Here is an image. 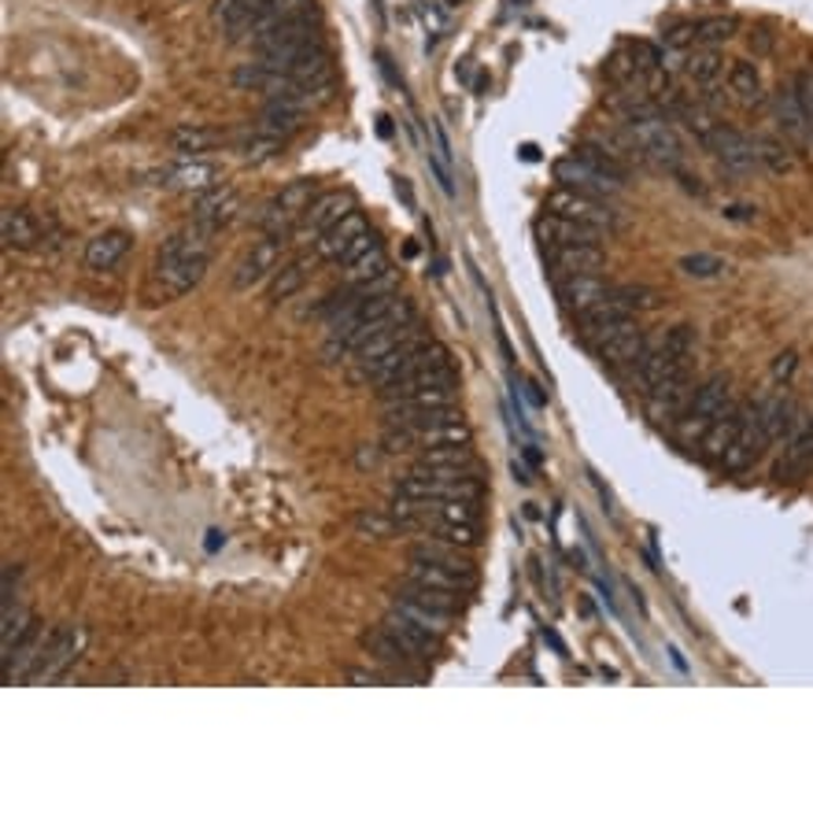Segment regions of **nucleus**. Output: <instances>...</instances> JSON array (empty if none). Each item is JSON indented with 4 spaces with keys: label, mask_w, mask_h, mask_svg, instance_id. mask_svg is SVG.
Returning a JSON list of instances; mask_svg holds the SVG:
<instances>
[{
    "label": "nucleus",
    "mask_w": 813,
    "mask_h": 817,
    "mask_svg": "<svg viewBox=\"0 0 813 817\" xmlns=\"http://www.w3.org/2000/svg\"><path fill=\"white\" fill-rule=\"evenodd\" d=\"M126 252H130V237H126L122 230H104V233H96V237L90 241V248H85V267L111 270Z\"/></svg>",
    "instance_id": "nucleus-31"
},
{
    "label": "nucleus",
    "mask_w": 813,
    "mask_h": 817,
    "mask_svg": "<svg viewBox=\"0 0 813 817\" xmlns=\"http://www.w3.org/2000/svg\"><path fill=\"white\" fill-rule=\"evenodd\" d=\"M385 629H389L406 651H414L419 658H429L433 651H437V644H440V637H433V632H425L422 626H414V621L403 618L400 610H389V618H385Z\"/></svg>",
    "instance_id": "nucleus-32"
},
{
    "label": "nucleus",
    "mask_w": 813,
    "mask_h": 817,
    "mask_svg": "<svg viewBox=\"0 0 813 817\" xmlns=\"http://www.w3.org/2000/svg\"><path fill=\"white\" fill-rule=\"evenodd\" d=\"M773 119H777V130L783 133V141L799 144V149L813 144V133H810L806 112H802V104H799L796 85H780V90L773 93Z\"/></svg>",
    "instance_id": "nucleus-14"
},
{
    "label": "nucleus",
    "mask_w": 813,
    "mask_h": 817,
    "mask_svg": "<svg viewBox=\"0 0 813 817\" xmlns=\"http://www.w3.org/2000/svg\"><path fill=\"white\" fill-rule=\"evenodd\" d=\"M791 85H796L799 104H802V112H806V122H810V133H813V71H810V67H806V71H799Z\"/></svg>",
    "instance_id": "nucleus-53"
},
{
    "label": "nucleus",
    "mask_w": 813,
    "mask_h": 817,
    "mask_svg": "<svg viewBox=\"0 0 813 817\" xmlns=\"http://www.w3.org/2000/svg\"><path fill=\"white\" fill-rule=\"evenodd\" d=\"M688 78L695 85H714L718 82V74H721V56L718 52H695V56H688Z\"/></svg>",
    "instance_id": "nucleus-50"
},
{
    "label": "nucleus",
    "mask_w": 813,
    "mask_h": 817,
    "mask_svg": "<svg viewBox=\"0 0 813 817\" xmlns=\"http://www.w3.org/2000/svg\"><path fill=\"white\" fill-rule=\"evenodd\" d=\"M381 275H389V256H385L381 241H377L370 252H363V256L355 259V262H347V267H344V281H347V285L374 281V278H381Z\"/></svg>",
    "instance_id": "nucleus-39"
},
{
    "label": "nucleus",
    "mask_w": 813,
    "mask_h": 817,
    "mask_svg": "<svg viewBox=\"0 0 813 817\" xmlns=\"http://www.w3.org/2000/svg\"><path fill=\"white\" fill-rule=\"evenodd\" d=\"M392 610H400L403 618H411L414 626H422L425 632H433V637H448V629H451V618H455V615H444V610L422 607V603H414V599H403V596H396Z\"/></svg>",
    "instance_id": "nucleus-36"
},
{
    "label": "nucleus",
    "mask_w": 813,
    "mask_h": 817,
    "mask_svg": "<svg viewBox=\"0 0 813 817\" xmlns=\"http://www.w3.org/2000/svg\"><path fill=\"white\" fill-rule=\"evenodd\" d=\"M470 463H473L470 444H437L419 452V466H467L470 470Z\"/></svg>",
    "instance_id": "nucleus-44"
},
{
    "label": "nucleus",
    "mask_w": 813,
    "mask_h": 817,
    "mask_svg": "<svg viewBox=\"0 0 813 817\" xmlns=\"http://www.w3.org/2000/svg\"><path fill=\"white\" fill-rule=\"evenodd\" d=\"M203 270H208V259H174V262L156 259L149 278V304H170V300L186 296L203 278Z\"/></svg>",
    "instance_id": "nucleus-8"
},
{
    "label": "nucleus",
    "mask_w": 813,
    "mask_h": 817,
    "mask_svg": "<svg viewBox=\"0 0 813 817\" xmlns=\"http://www.w3.org/2000/svg\"><path fill=\"white\" fill-rule=\"evenodd\" d=\"M796 371H799V355L796 352H780L777 359H773V377H777V382H788Z\"/></svg>",
    "instance_id": "nucleus-55"
},
{
    "label": "nucleus",
    "mask_w": 813,
    "mask_h": 817,
    "mask_svg": "<svg viewBox=\"0 0 813 817\" xmlns=\"http://www.w3.org/2000/svg\"><path fill=\"white\" fill-rule=\"evenodd\" d=\"M282 71L293 78L296 85H326V82H333V60H329L322 42L304 48V52H296L293 60L282 67Z\"/></svg>",
    "instance_id": "nucleus-25"
},
{
    "label": "nucleus",
    "mask_w": 813,
    "mask_h": 817,
    "mask_svg": "<svg viewBox=\"0 0 813 817\" xmlns=\"http://www.w3.org/2000/svg\"><path fill=\"white\" fill-rule=\"evenodd\" d=\"M42 237V222L31 208H4L0 215V241L4 248H34Z\"/></svg>",
    "instance_id": "nucleus-29"
},
{
    "label": "nucleus",
    "mask_w": 813,
    "mask_h": 817,
    "mask_svg": "<svg viewBox=\"0 0 813 817\" xmlns=\"http://www.w3.org/2000/svg\"><path fill=\"white\" fill-rule=\"evenodd\" d=\"M403 581L444 588V592H462V596L473 588V573H459V570H448V567H440V562H425V559H411Z\"/></svg>",
    "instance_id": "nucleus-26"
},
{
    "label": "nucleus",
    "mask_w": 813,
    "mask_h": 817,
    "mask_svg": "<svg viewBox=\"0 0 813 817\" xmlns=\"http://www.w3.org/2000/svg\"><path fill=\"white\" fill-rule=\"evenodd\" d=\"M537 237L544 241L547 248H566V245H599L603 233L592 230V226H580V222L558 219L547 211V215L537 222Z\"/></svg>",
    "instance_id": "nucleus-24"
},
{
    "label": "nucleus",
    "mask_w": 813,
    "mask_h": 817,
    "mask_svg": "<svg viewBox=\"0 0 813 817\" xmlns=\"http://www.w3.org/2000/svg\"><path fill=\"white\" fill-rule=\"evenodd\" d=\"M400 596L422 603V607L444 610V615H455V610L462 607V592H444V588H429V585H414V581H403Z\"/></svg>",
    "instance_id": "nucleus-37"
},
{
    "label": "nucleus",
    "mask_w": 813,
    "mask_h": 817,
    "mask_svg": "<svg viewBox=\"0 0 813 817\" xmlns=\"http://www.w3.org/2000/svg\"><path fill=\"white\" fill-rule=\"evenodd\" d=\"M170 141H174V152H181V155H203V152L215 149L219 133L211 130V126L186 122V126H178V130H174Z\"/></svg>",
    "instance_id": "nucleus-41"
},
{
    "label": "nucleus",
    "mask_w": 813,
    "mask_h": 817,
    "mask_svg": "<svg viewBox=\"0 0 813 817\" xmlns=\"http://www.w3.org/2000/svg\"><path fill=\"white\" fill-rule=\"evenodd\" d=\"M574 155H580L585 163H592L596 171L610 174L614 182H625V178H628L625 152H617L614 144H606V141H585V144H577V152H574Z\"/></svg>",
    "instance_id": "nucleus-33"
},
{
    "label": "nucleus",
    "mask_w": 813,
    "mask_h": 817,
    "mask_svg": "<svg viewBox=\"0 0 813 817\" xmlns=\"http://www.w3.org/2000/svg\"><path fill=\"white\" fill-rule=\"evenodd\" d=\"M82 647H85V629L82 626H60V629H52L45 637V647H42V655H37V663L31 666V680H52V677H60L63 669H71L74 663H79V655H82Z\"/></svg>",
    "instance_id": "nucleus-5"
},
{
    "label": "nucleus",
    "mask_w": 813,
    "mask_h": 817,
    "mask_svg": "<svg viewBox=\"0 0 813 817\" xmlns=\"http://www.w3.org/2000/svg\"><path fill=\"white\" fill-rule=\"evenodd\" d=\"M644 348H647V337L640 334V326H625V329H617L614 337H606L603 345L596 348L599 352V359H603L606 366H636V359L644 355Z\"/></svg>",
    "instance_id": "nucleus-28"
},
{
    "label": "nucleus",
    "mask_w": 813,
    "mask_h": 817,
    "mask_svg": "<svg viewBox=\"0 0 813 817\" xmlns=\"http://www.w3.org/2000/svg\"><path fill=\"white\" fill-rule=\"evenodd\" d=\"M628 130V141H633V149L647 155V160L662 163V167H676L681 163V138H676V130L670 126L665 115H655V119H640V122H625Z\"/></svg>",
    "instance_id": "nucleus-4"
},
{
    "label": "nucleus",
    "mask_w": 813,
    "mask_h": 817,
    "mask_svg": "<svg viewBox=\"0 0 813 817\" xmlns=\"http://www.w3.org/2000/svg\"><path fill=\"white\" fill-rule=\"evenodd\" d=\"M610 296H614V285L599 275H574V278L558 281V300H563V307L574 311V315H585L588 307L603 304Z\"/></svg>",
    "instance_id": "nucleus-19"
},
{
    "label": "nucleus",
    "mask_w": 813,
    "mask_h": 817,
    "mask_svg": "<svg viewBox=\"0 0 813 817\" xmlns=\"http://www.w3.org/2000/svg\"><path fill=\"white\" fill-rule=\"evenodd\" d=\"M422 19H425V26H433L437 34H444V26H448V23H444V15L437 12V8H429V4H422Z\"/></svg>",
    "instance_id": "nucleus-58"
},
{
    "label": "nucleus",
    "mask_w": 813,
    "mask_h": 817,
    "mask_svg": "<svg viewBox=\"0 0 813 817\" xmlns=\"http://www.w3.org/2000/svg\"><path fill=\"white\" fill-rule=\"evenodd\" d=\"M45 637L48 632L37 626V621H31L12 644H4V658H0V663H4V685H12L15 677L31 674V666L37 663V655H42V647H45Z\"/></svg>",
    "instance_id": "nucleus-18"
},
{
    "label": "nucleus",
    "mask_w": 813,
    "mask_h": 817,
    "mask_svg": "<svg viewBox=\"0 0 813 817\" xmlns=\"http://www.w3.org/2000/svg\"><path fill=\"white\" fill-rule=\"evenodd\" d=\"M544 211H551V215H558V219L580 222V226H592V230H599V233H610V230L622 226L617 211L610 208L606 200L585 197V192H574V189H563V186H558V189L544 200Z\"/></svg>",
    "instance_id": "nucleus-1"
},
{
    "label": "nucleus",
    "mask_w": 813,
    "mask_h": 817,
    "mask_svg": "<svg viewBox=\"0 0 813 817\" xmlns=\"http://www.w3.org/2000/svg\"><path fill=\"white\" fill-rule=\"evenodd\" d=\"M729 396H732V382L724 374H714V377H706V382L695 388V396H692V404H688V411H684V422H681V436L684 441H703V433H706V425L718 418L724 407H729Z\"/></svg>",
    "instance_id": "nucleus-3"
},
{
    "label": "nucleus",
    "mask_w": 813,
    "mask_h": 817,
    "mask_svg": "<svg viewBox=\"0 0 813 817\" xmlns=\"http://www.w3.org/2000/svg\"><path fill=\"white\" fill-rule=\"evenodd\" d=\"M603 267V248L599 245H566L551 248V270L555 278H574V275H596Z\"/></svg>",
    "instance_id": "nucleus-27"
},
{
    "label": "nucleus",
    "mask_w": 813,
    "mask_h": 817,
    "mask_svg": "<svg viewBox=\"0 0 813 817\" xmlns=\"http://www.w3.org/2000/svg\"><path fill=\"white\" fill-rule=\"evenodd\" d=\"M681 371H688V355L673 352L665 340H658V345H647L644 355L636 359V377H640V388H644L647 396H651L658 385L670 382V377H676Z\"/></svg>",
    "instance_id": "nucleus-13"
},
{
    "label": "nucleus",
    "mask_w": 813,
    "mask_h": 817,
    "mask_svg": "<svg viewBox=\"0 0 813 817\" xmlns=\"http://www.w3.org/2000/svg\"><path fill=\"white\" fill-rule=\"evenodd\" d=\"M318 42H322V26H318V19L311 15V19H299V23H288L282 31L267 34L256 48H259V60H267L270 67L282 71L296 52H304V48H311Z\"/></svg>",
    "instance_id": "nucleus-7"
},
{
    "label": "nucleus",
    "mask_w": 813,
    "mask_h": 817,
    "mask_svg": "<svg viewBox=\"0 0 813 817\" xmlns=\"http://www.w3.org/2000/svg\"><path fill=\"white\" fill-rule=\"evenodd\" d=\"M467 0H444V8H462Z\"/></svg>",
    "instance_id": "nucleus-59"
},
{
    "label": "nucleus",
    "mask_w": 813,
    "mask_h": 817,
    "mask_svg": "<svg viewBox=\"0 0 813 817\" xmlns=\"http://www.w3.org/2000/svg\"><path fill=\"white\" fill-rule=\"evenodd\" d=\"M433 522H481V500L433 503Z\"/></svg>",
    "instance_id": "nucleus-46"
},
{
    "label": "nucleus",
    "mask_w": 813,
    "mask_h": 817,
    "mask_svg": "<svg viewBox=\"0 0 813 817\" xmlns=\"http://www.w3.org/2000/svg\"><path fill=\"white\" fill-rule=\"evenodd\" d=\"M363 647L370 651L374 658H381L385 666H411V663H419V655H414V651H406L385 626L377 629V632H366Z\"/></svg>",
    "instance_id": "nucleus-34"
},
{
    "label": "nucleus",
    "mask_w": 813,
    "mask_h": 817,
    "mask_svg": "<svg viewBox=\"0 0 813 817\" xmlns=\"http://www.w3.org/2000/svg\"><path fill=\"white\" fill-rule=\"evenodd\" d=\"M758 422L773 444V441H791V433L802 425V415L796 400H788V396H769V400L758 404Z\"/></svg>",
    "instance_id": "nucleus-23"
},
{
    "label": "nucleus",
    "mask_w": 813,
    "mask_h": 817,
    "mask_svg": "<svg viewBox=\"0 0 813 817\" xmlns=\"http://www.w3.org/2000/svg\"><path fill=\"white\" fill-rule=\"evenodd\" d=\"M555 182L563 189L585 192V197H599V200H610L622 192V182H614L610 174L596 171L592 163H585L580 155H566V160L555 163Z\"/></svg>",
    "instance_id": "nucleus-10"
},
{
    "label": "nucleus",
    "mask_w": 813,
    "mask_h": 817,
    "mask_svg": "<svg viewBox=\"0 0 813 817\" xmlns=\"http://www.w3.org/2000/svg\"><path fill=\"white\" fill-rule=\"evenodd\" d=\"M282 259H285V237H278V233H263V237H259L234 267V289H237V293L256 289L259 281L278 275Z\"/></svg>",
    "instance_id": "nucleus-6"
},
{
    "label": "nucleus",
    "mask_w": 813,
    "mask_h": 817,
    "mask_svg": "<svg viewBox=\"0 0 813 817\" xmlns=\"http://www.w3.org/2000/svg\"><path fill=\"white\" fill-rule=\"evenodd\" d=\"M766 444H769V436H766V430H762V422H758V404H747V418H743L740 433L732 436L729 452L721 455V470L724 474L751 470V466L758 463V455L766 452Z\"/></svg>",
    "instance_id": "nucleus-11"
},
{
    "label": "nucleus",
    "mask_w": 813,
    "mask_h": 817,
    "mask_svg": "<svg viewBox=\"0 0 813 817\" xmlns=\"http://www.w3.org/2000/svg\"><path fill=\"white\" fill-rule=\"evenodd\" d=\"M237 211H240V192L234 186H215L197 200L192 222H200V226L219 233L222 226H229V222L237 219Z\"/></svg>",
    "instance_id": "nucleus-20"
},
{
    "label": "nucleus",
    "mask_w": 813,
    "mask_h": 817,
    "mask_svg": "<svg viewBox=\"0 0 813 817\" xmlns=\"http://www.w3.org/2000/svg\"><path fill=\"white\" fill-rule=\"evenodd\" d=\"M703 149H706V152H714V155H718V160L724 163V167H732V171H751V167H758V155H754V141H751V138H743L740 130H732V126H724V122L714 126L710 141H706Z\"/></svg>",
    "instance_id": "nucleus-17"
},
{
    "label": "nucleus",
    "mask_w": 813,
    "mask_h": 817,
    "mask_svg": "<svg viewBox=\"0 0 813 817\" xmlns=\"http://www.w3.org/2000/svg\"><path fill=\"white\" fill-rule=\"evenodd\" d=\"M347 211H355V197L347 189H329V192H318L311 208L304 211V219L296 222L293 237L296 241H318L329 226H337Z\"/></svg>",
    "instance_id": "nucleus-9"
},
{
    "label": "nucleus",
    "mask_w": 813,
    "mask_h": 817,
    "mask_svg": "<svg viewBox=\"0 0 813 817\" xmlns=\"http://www.w3.org/2000/svg\"><path fill=\"white\" fill-rule=\"evenodd\" d=\"M315 15V0H270L263 12L256 15V23L248 26V45H259L267 34L282 31L288 23H299V19H311Z\"/></svg>",
    "instance_id": "nucleus-16"
},
{
    "label": "nucleus",
    "mask_w": 813,
    "mask_h": 817,
    "mask_svg": "<svg viewBox=\"0 0 813 817\" xmlns=\"http://www.w3.org/2000/svg\"><path fill=\"white\" fill-rule=\"evenodd\" d=\"M455 544H444V540H433V544H414L411 548V559H425V562H440V567L448 570H459V573H473V567L467 559L459 556V551H451Z\"/></svg>",
    "instance_id": "nucleus-43"
},
{
    "label": "nucleus",
    "mask_w": 813,
    "mask_h": 817,
    "mask_svg": "<svg viewBox=\"0 0 813 817\" xmlns=\"http://www.w3.org/2000/svg\"><path fill=\"white\" fill-rule=\"evenodd\" d=\"M735 34V19L732 15H714V19H699L695 23V42L699 45H721Z\"/></svg>",
    "instance_id": "nucleus-47"
},
{
    "label": "nucleus",
    "mask_w": 813,
    "mask_h": 817,
    "mask_svg": "<svg viewBox=\"0 0 813 817\" xmlns=\"http://www.w3.org/2000/svg\"><path fill=\"white\" fill-rule=\"evenodd\" d=\"M614 300L622 307H628L636 315V311H651V307H658V293L651 285H617L614 289Z\"/></svg>",
    "instance_id": "nucleus-52"
},
{
    "label": "nucleus",
    "mask_w": 813,
    "mask_h": 817,
    "mask_svg": "<svg viewBox=\"0 0 813 817\" xmlns=\"http://www.w3.org/2000/svg\"><path fill=\"white\" fill-rule=\"evenodd\" d=\"M315 267H318V256H296V259L282 262L274 281H270V300L278 304V300H288L293 293H299V289L311 281Z\"/></svg>",
    "instance_id": "nucleus-30"
},
{
    "label": "nucleus",
    "mask_w": 813,
    "mask_h": 817,
    "mask_svg": "<svg viewBox=\"0 0 813 817\" xmlns=\"http://www.w3.org/2000/svg\"><path fill=\"white\" fill-rule=\"evenodd\" d=\"M743 418H747V404H740V407H724V411L714 418L710 425H706V433H703V441H699V447H703V459H710V463H721V455L729 452V444H732V436L740 433V425H743Z\"/></svg>",
    "instance_id": "nucleus-22"
},
{
    "label": "nucleus",
    "mask_w": 813,
    "mask_h": 817,
    "mask_svg": "<svg viewBox=\"0 0 813 817\" xmlns=\"http://www.w3.org/2000/svg\"><path fill=\"white\" fill-rule=\"evenodd\" d=\"M754 155H758L762 167H769L773 174H788L796 167V155H791L788 144L777 138H754Z\"/></svg>",
    "instance_id": "nucleus-42"
},
{
    "label": "nucleus",
    "mask_w": 813,
    "mask_h": 817,
    "mask_svg": "<svg viewBox=\"0 0 813 817\" xmlns=\"http://www.w3.org/2000/svg\"><path fill=\"white\" fill-rule=\"evenodd\" d=\"M366 230H370V226H366V219L360 215V211H347L337 226H329L322 237L315 241V256L326 259V262H341L344 252L352 248Z\"/></svg>",
    "instance_id": "nucleus-21"
},
{
    "label": "nucleus",
    "mask_w": 813,
    "mask_h": 817,
    "mask_svg": "<svg viewBox=\"0 0 813 817\" xmlns=\"http://www.w3.org/2000/svg\"><path fill=\"white\" fill-rule=\"evenodd\" d=\"M692 42H695V23L673 26V31L665 34V45H670V48H688Z\"/></svg>",
    "instance_id": "nucleus-57"
},
{
    "label": "nucleus",
    "mask_w": 813,
    "mask_h": 817,
    "mask_svg": "<svg viewBox=\"0 0 813 817\" xmlns=\"http://www.w3.org/2000/svg\"><path fill=\"white\" fill-rule=\"evenodd\" d=\"M433 533L444 544L455 548H478L481 544V522H433Z\"/></svg>",
    "instance_id": "nucleus-45"
},
{
    "label": "nucleus",
    "mask_w": 813,
    "mask_h": 817,
    "mask_svg": "<svg viewBox=\"0 0 813 817\" xmlns=\"http://www.w3.org/2000/svg\"><path fill=\"white\" fill-rule=\"evenodd\" d=\"M304 126V112H293V108H285V104H278V101H270L267 104V112L259 115V126L256 130H263V133H274V138H293V133Z\"/></svg>",
    "instance_id": "nucleus-38"
},
{
    "label": "nucleus",
    "mask_w": 813,
    "mask_h": 817,
    "mask_svg": "<svg viewBox=\"0 0 813 817\" xmlns=\"http://www.w3.org/2000/svg\"><path fill=\"white\" fill-rule=\"evenodd\" d=\"M577 323H580V337H585V340H592V345L599 348L606 337H614L617 329L633 326L636 318H633V311L622 307L614 296H610V300H603V304L588 307L585 315H577Z\"/></svg>",
    "instance_id": "nucleus-15"
},
{
    "label": "nucleus",
    "mask_w": 813,
    "mask_h": 817,
    "mask_svg": "<svg viewBox=\"0 0 813 817\" xmlns=\"http://www.w3.org/2000/svg\"><path fill=\"white\" fill-rule=\"evenodd\" d=\"M729 93L740 104H758L762 101V71L751 60H732L729 67Z\"/></svg>",
    "instance_id": "nucleus-35"
},
{
    "label": "nucleus",
    "mask_w": 813,
    "mask_h": 817,
    "mask_svg": "<svg viewBox=\"0 0 813 817\" xmlns=\"http://www.w3.org/2000/svg\"><path fill=\"white\" fill-rule=\"evenodd\" d=\"M156 186L163 189H178V192H208L215 189L219 182V167L211 160H200V155H181V160L167 163L156 174Z\"/></svg>",
    "instance_id": "nucleus-12"
},
{
    "label": "nucleus",
    "mask_w": 813,
    "mask_h": 817,
    "mask_svg": "<svg viewBox=\"0 0 813 817\" xmlns=\"http://www.w3.org/2000/svg\"><path fill=\"white\" fill-rule=\"evenodd\" d=\"M355 533H363V537H370V540H392V537H400V533H406V525L396 518V514L389 511H363V514H355Z\"/></svg>",
    "instance_id": "nucleus-40"
},
{
    "label": "nucleus",
    "mask_w": 813,
    "mask_h": 817,
    "mask_svg": "<svg viewBox=\"0 0 813 817\" xmlns=\"http://www.w3.org/2000/svg\"><path fill=\"white\" fill-rule=\"evenodd\" d=\"M377 241H381V237H377V233H370V230H366V233H363V237H360V241H355V245H352V248H347V252H344V256H341V267H347V262H355V259H360V256H363V252H370V248L377 245Z\"/></svg>",
    "instance_id": "nucleus-56"
},
{
    "label": "nucleus",
    "mask_w": 813,
    "mask_h": 817,
    "mask_svg": "<svg viewBox=\"0 0 813 817\" xmlns=\"http://www.w3.org/2000/svg\"><path fill=\"white\" fill-rule=\"evenodd\" d=\"M315 182L311 178H299V182H288V186L278 192L274 200L267 203L263 211H259V226L263 233H278V237H285L288 230H296V222L304 219V211L315 203Z\"/></svg>",
    "instance_id": "nucleus-2"
},
{
    "label": "nucleus",
    "mask_w": 813,
    "mask_h": 817,
    "mask_svg": "<svg viewBox=\"0 0 813 817\" xmlns=\"http://www.w3.org/2000/svg\"><path fill=\"white\" fill-rule=\"evenodd\" d=\"M622 52L636 63V71L640 74H655L658 67H662V48L651 45V42H625Z\"/></svg>",
    "instance_id": "nucleus-51"
},
{
    "label": "nucleus",
    "mask_w": 813,
    "mask_h": 817,
    "mask_svg": "<svg viewBox=\"0 0 813 817\" xmlns=\"http://www.w3.org/2000/svg\"><path fill=\"white\" fill-rule=\"evenodd\" d=\"M681 270L688 278H721L724 270H729V262L721 256H710V252H695V256L681 259Z\"/></svg>",
    "instance_id": "nucleus-48"
},
{
    "label": "nucleus",
    "mask_w": 813,
    "mask_h": 817,
    "mask_svg": "<svg viewBox=\"0 0 813 817\" xmlns=\"http://www.w3.org/2000/svg\"><path fill=\"white\" fill-rule=\"evenodd\" d=\"M278 152H282V138H274V133H263V130L251 133V138L245 141V149H240V155H245L248 163H270Z\"/></svg>",
    "instance_id": "nucleus-49"
},
{
    "label": "nucleus",
    "mask_w": 813,
    "mask_h": 817,
    "mask_svg": "<svg viewBox=\"0 0 813 817\" xmlns=\"http://www.w3.org/2000/svg\"><path fill=\"white\" fill-rule=\"evenodd\" d=\"M26 626H31V618H26L23 610L4 607V629H0V640H4V644H12V640H15Z\"/></svg>",
    "instance_id": "nucleus-54"
}]
</instances>
